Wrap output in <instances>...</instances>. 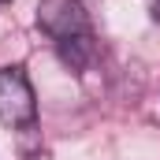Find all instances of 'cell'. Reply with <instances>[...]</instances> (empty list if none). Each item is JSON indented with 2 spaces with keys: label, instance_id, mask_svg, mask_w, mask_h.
<instances>
[{
  "label": "cell",
  "instance_id": "6da1fadb",
  "mask_svg": "<svg viewBox=\"0 0 160 160\" xmlns=\"http://www.w3.org/2000/svg\"><path fill=\"white\" fill-rule=\"evenodd\" d=\"M38 30L52 38L60 60L71 71L89 67V60L97 52V41H93V26H89V15H86L82 0H41L38 4Z\"/></svg>",
  "mask_w": 160,
  "mask_h": 160
},
{
  "label": "cell",
  "instance_id": "7a4b0ae2",
  "mask_svg": "<svg viewBox=\"0 0 160 160\" xmlns=\"http://www.w3.org/2000/svg\"><path fill=\"white\" fill-rule=\"evenodd\" d=\"M38 119V97L26 71L19 63L0 67V123L4 127H34Z\"/></svg>",
  "mask_w": 160,
  "mask_h": 160
},
{
  "label": "cell",
  "instance_id": "3957f363",
  "mask_svg": "<svg viewBox=\"0 0 160 160\" xmlns=\"http://www.w3.org/2000/svg\"><path fill=\"white\" fill-rule=\"evenodd\" d=\"M8 4H11V0H0V11H4V8H8Z\"/></svg>",
  "mask_w": 160,
  "mask_h": 160
}]
</instances>
